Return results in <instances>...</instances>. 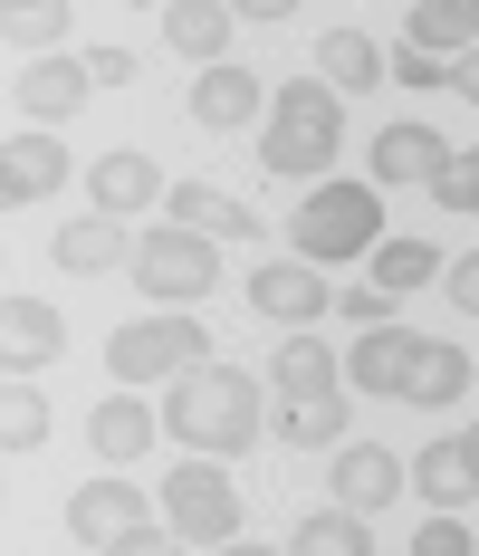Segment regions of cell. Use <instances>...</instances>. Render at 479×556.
Instances as JSON below:
<instances>
[{
  "label": "cell",
  "mask_w": 479,
  "mask_h": 556,
  "mask_svg": "<svg viewBox=\"0 0 479 556\" xmlns=\"http://www.w3.org/2000/svg\"><path fill=\"white\" fill-rule=\"evenodd\" d=\"M288 240H298V260H355L383 240V192L374 182H317V202H298Z\"/></svg>",
  "instance_id": "cell-3"
},
{
  "label": "cell",
  "mask_w": 479,
  "mask_h": 556,
  "mask_svg": "<svg viewBox=\"0 0 479 556\" xmlns=\"http://www.w3.org/2000/svg\"><path fill=\"white\" fill-rule=\"evenodd\" d=\"M135 288L163 298V307H192V298H212L220 288V260L202 230H144L135 240Z\"/></svg>",
  "instance_id": "cell-7"
},
{
  "label": "cell",
  "mask_w": 479,
  "mask_h": 556,
  "mask_svg": "<svg viewBox=\"0 0 479 556\" xmlns=\"http://www.w3.org/2000/svg\"><path fill=\"white\" fill-rule=\"evenodd\" d=\"M441 288H451V307H461V317H479V250H470V260H451Z\"/></svg>",
  "instance_id": "cell-34"
},
{
  "label": "cell",
  "mask_w": 479,
  "mask_h": 556,
  "mask_svg": "<svg viewBox=\"0 0 479 556\" xmlns=\"http://www.w3.org/2000/svg\"><path fill=\"white\" fill-rule=\"evenodd\" d=\"M87 432H97V451H106V460H135V451L154 442L163 422H154V413H144V403H135V393H106V403H97V422H87Z\"/></svg>",
  "instance_id": "cell-26"
},
{
  "label": "cell",
  "mask_w": 479,
  "mask_h": 556,
  "mask_svg": "<svg viewBox=\"0 0 479 556\" xmlns=\"http://www.w3.org/2000/svg\"><path fill=\"white\" fill-rule=\"evenodd\" d=\"M0 29H10V49H39V58H58V39H67V0H29V10L10 0V20H0Z\"/></svg>",
  "instance_id": "cell-30"
},
{
  "label": "cell",
  "mask_w": 479,
  "mask_h": 556,
  "mask_svg": "<svg viewBox=\"0 0 479 556\" xmlns=\"http://www.w3.org/2000/svg\"><path fill=\"white\" fill-rule=\"evenodd\" d=\"M260 106H268V87L250 77V67H230V58L192 77V125H212V135H240Z\"/></svg>",
  "instance_id": "cell-13"
},
{
  "label": "cell",
  "mask_w": 479,
  "mask_h": 556,
  "mask_svg": "<svg viewBox=\"0 0 479 556\" xmlns=\"http://www.w3.org/2000/svg\"><path fill=\"white\" fill-rule=\"evenodd\" d=\"M461 393H470V355H461V345H441V336H423V355H413V384H403V403L441 413V403H461Z\"/></svg>",
  "instance_id": "cell-22"
},
{
  "label": "cell",
  "mask_w": 479,
  "mask_h": 556,
  "mask_svg": "<svg viewBox=\"0 0 479 556\" xmlns=\"http://www.w3.org/2000/svg\"><path fill=\"white\" fill-rule=\"evenodd\" d=\"M58 345H67V327H58L49 298H10V307H0V365H10V375L58 365Z\"/></svg>",
  "instance_id": "cell-12"
},
{
  "label": "cell",
  "mask_w": 479,
  "mask_h": 556,
  "mask_svg": "<svg viewBox=\"0 0 479 556\" xmlns=\"http://www.w3.org/2000/svg\"><path fill=\"white\" fill-rule=\"evenodd\" d=\"M441 164H451V144L431 135V125H383L374 135V192H413V182H441Z\"/></svg>",
  "instance_id": "cell-9"
},
{
  "label": "cell",
  "mask_w": 479,
  "mask_h": 556,
  "mask_svg": "<svg viewBox=\"0 0 479 556\" xmlns=\"http://www.w3.org/2000/svg\"><path fill=\"white\" fill-rule=\"evenodd\" d=\"M250 307L278 317V327H307V317L336 307V288L317 278V260H268V269H250Z\"/></svg>",
  "instance_id": "cell-8"
},
{
  "label": "cell",
  "mask_w": 479,
  "mask_h": 556,
  "mask_svg": "<svg viewBox=\"0 0 479 556\" xmlns=\"http://www.w3.org/2000/svg\"><path fill=\"white\" fill-rule=\"evenodd\" d=\"M268 384L288 393V403H307V393H336V355H326L317 336H288V345L268 355Z\"/></svg>",
  "instance_id": "cell-24"
},
{
  "label": "cell",
  "mask_w": 479,
  "mask_h": 556,
  "mask_svg": "<svg viewBox=\"0 0 479 556\" xmlns=\"http://www.w3.org/2000/svg\"><path fill=\"white\" fill-rule=\"evenodd\" d=\"M336 307H345L355 327H383V317H393V288H336Z\"/></svg>",
  "instance_id": "cell-33"
},
{
  "label": "cell",
  "mask_w": 479,
  "mask_h": 556,
  "mask_svg": "<svg viewBox=\"0 0 479 556\" xmlns=\"http://www.w3.org/2000/svg\"><path fill=\"white\" fill-rule=\"evenodd\" d=\"M163 528L182 538V547H230L240 538V490H230V470H220L212 451H192L173 480H163Z\"/></svg>",
  "instance_id": "cell-4"
},
{
  "label": "cell",
  "mask_w": 479,
  "mask_h": 556,
  "mask_svg": "<svg viewBox=\"0 0 479 556\" xmlns=\"http://www.w3.org/2000/svg\"><path fill=\"white\" fill-rule=\"evenodd\" d=\"M278 442L336 451V442H345V393H307V403H288V413H278Z\"/></svg>",
  "instance_id": "cell-27"
},
{
  "label": "cell",
  "mask_w": 479,
  "mask_h": 556,
  "mask_svg": "<svg viewBox=\"0 0 479 556\" xmlns=\"http://www.w3.org/2000/svg\"><path fill=\"white\" fill-rule=\"evenodd\" d=\"M163 39L182 58H202V67H220V49L240 39V10H220V0H173V10H163Z\"/></svg>",
  "instance_id": "cell-18"
},
{
  "label": "cell",
  "mask_w": 479,
  "mask_h": 556,
  "mask_svg": "<svg viewBox=\"0 0 479 556\" xmlns=\"http://www.w3.org/2000/svg\"><path fill=\"white\" fill-rule=\"evenodd\" d=\"M451 97H461V106H479V49L461 58V67H451Z\"/></svg>",
  "instance_id": "cell-36"
},
{
  "label": "cell",
  "mask_w": 479,
  "mask_h": 556,
  "mask_svg": "<svg viewBox=\"0 0 479 556\" xmlns=\"http://www.w3.org/2000/svg\"><path fill=\"white\" fill-rule=\"evenodd\" d=\"M58 182H67V144H58L49 125L10 135V154H0V202H49Z\"/></svg>",
  "instance_id": "cell-11"
},
{
  "label": "cell",
  "mask_w": 479,
  "mask_h": 556,
  "mask_svg": "<svg viewBox=\"0 0 479 556\" xmlns=\"http://www.w3.org/2000/svg\"><path fill=\"white\" fill-rule=\"evenodd\" d=\"M413 355H423V336L365 327V336H355V355H345V375H355L365 393H393V403H403V384H413Z\"/></svg>",
  "instance_id": "cell-17"
},
{
  "label": "cell",
  "mask_w": 479,
  "mask_h": 556,
  "mask_svg": "<svg viewBox=\"0 0 479 556\" xmlns=\"http://www.w3.org/2000/svg\"><path fill=\"white\" fill-rule=\"evenodd\" d=\"M470 451H479V422H470Z\"/></svg>",
  "instance_id": "cell-37"
},
{
  "label": "cell",
  "mask_w": 479,
  "mask_h": 556,
  "mask_svg": "<svg viewBox=\"0 0 479 556\" xmlns=\"http://www.w3.org/2000/svg\"><path fill=\"white\" fill-rule=\"evenodd\" d=\"M87 192H97V212H144V202H163V173L154 154H97V173H87Z\"/></svg>",
  "instance_id": "cell-20"
},
{
  "label": "cell",
  "mask_w": 479,
  "mask_h": 556,
  "mask_svg": "<svg viewBox=\"0 0 479 556\" xmlns=\"http://www.w3.org/2000/svg\"><path fill=\"white\" fill-rule=\"evenodd\" d=\"M173 230H202V240H250V202H230L220 182H173Z\"/></svg>",
  "instance_id": "cell-19"
},
{
  "label": "cell",
  "mask_w": 479,
  "mask_h": 556,
  "mask_svg": "<svg viewBox=\"0 0 479 556\" xmlns=\"http://www.w3.org/2000/svg\"><path fill=\"white\" fill-rule=\"evenodd\" d=\"M413 490H423L431 508H479V451H470V432H441V442L413 451Z\"/></svg>",
  "instance_id": "cell-10"
},
{
  "label": "cell",
  "mask_w": 479,
  "mask_h": 556,
  "mask_svg": "<svg viewBox=\"0 0 479 556\" xmlns=\"http://www.w3.org/2000/svg\"><path fill=\"white\" fill-rule=\"evenodd\" d=\"M403 480H413V470H403L383 442H336V500L345 508H393Z\"/></svg>",
  "instance_id": "cell-14"
},
{
  "label": "cell",
  "mask_w": 479,
  "mask_h": 556,
  "mask_svg": "<svg viewBox=\"0 0 479 556\" xmlns=\"http://www.w3.org/2000/svg\"><path fill=\"white\" fill-rule=\"evenodd\" d=\"M431 269H441V250H431V240H374V288L413 298V288H423Z\"/></svg>",
  "instance_id": "cell-28"
},
{
  "label": "cell",
  "mask_w": 479,
  "mask_h": 556,
  "mask_svg": "<svg viewBox=\"0 0 479 556\" xmlns=\"http://www.w3.org/2000/svg\"><path fill=\"white\" fill-rule=\"evenodd\" d=\"M49 260H58V269H77V278H106V269H135V240L115 230V212H87V222H67L49 240Z\"/></svg>",
  "instance_id": "cell-15"
},
{
  "label": "cell",
  "mask_w": 479,
  "mask_h": 556,
  "mask_svg": "<svg viewBox=\"0 0 479 556\" xmlns=\"http://www.w3.org/2000/svg\"><path fill=\"white\" fill-rule=\"evenodd\" d=\"M67 538H77V547H125V556H163V547H182L163 518H144V500H135L125 480H87V490L67 500Z\"/></svg>",
  "instance_id": "cell-6"
},
{
  "label": "cell",
  "mask_w": 479,
  "mask_h": 556,
  "mask_svg": "<svg viewBox=\"0 0 479 556\" xmlns=\"http://www.w3.org/2000/svg\"><path fill=\"white\" fill-rule=\"evenodd\" d=\"M0 442H10V451L49 442V403H39V384H20V375H10V393H0Z\"/></svg>",
  "instance_id": "cell-29"
},
{
  "label": "cell",
  "mask_w": 479,
  "mask_h": 556,
  "mask_svg": "<svg viewBox=\"0 0 479 556\" xmlns=\"http://www.w3.org/2000/svg\"><path fill=\"white\" fill-rule=\"evenodd\" d=\"M413 556H470V528L461 518H431V528H413Z\"/></svg>",
  "instance_id": "cell-32"
},
{
  "label": "cell",
  "mask_w": 479,
  "mask_h": 556,
  "mask_svg": "<svg viewBox=\"0 0 479 556\" xmlns=\"http://www.w3.org/2000/svg\"><path fill=\"white\" fill-rule=\"evenodd\" d=\"M87 87H97V77H87L77 58H29V67H20V115H29V125H58V115L87 106Z\"/></svg>",
  "instance_id": "cell-16"
},
{
  "label": "cell",
  "mask_w": 479,
  "mask_h": 556,
  "mask_svg": "<svg viewBox=\"0 0 479 556\" xmlns=\"http://www.w3.org/2000/svg\"><path fill=\"white\" fill-rule=\"evenodd\" d=\"M288 547H298V556H365V547H374V528H365V508L336 500V508H307Z\"/></svg>",
  "instance_id": "cell-23"
},
{
  "label": "cell",
  "mask_w": 479,
  "mask_h": 556,
  "mask_svg": "<svg viewBox=\"0 0 479 556\" xmlns=\"http://www.w3.org/2000/svg\"><path fill=\"white\" fill-rule=\"evenodd\" d=\"M413 49L441 58V67H461L479 49V0H431V10H413Z\"/></svg>",
  "instance_id": "cell-21"
},
{
  "label": "cell",
  "mask_w": 479,
  "mask_h": 556,
  "mask_svg": "<svg viewBox=\"0 0 479 556\" xmlns=\"http://www.w3.org/2000/svg\"><path fill=\"white\" fill-rule=\"evenodd\" d=\"M336 87L326 77H288L268 87V135H260V164L288 173V182H336Z\"/></svg>",
  "instance_id": "cell-2"
},
{
  "label": "cell",
  "mask_w": 479,
  "mask_h": 556,
  "mask_svg": "<svg viewBox=\"0 0 479 556\" xmlns=\"http://www.w3.org/2000/svg\"><path fill=\"white\" fill-rule=\"evenodd\" d=\"M106 365H115V384H173V375L212 365V336L192 317H135V327L106 336Z\"/></svg>",
  "instance_id": "cell-5"
},
{
  "label": "cell",
  "mask_w": 479,
  "mask_h": 556,
  "mask_svg": "<svg viewBox=\"0 0 479 556\" xmlns=\"http://www.w3.org/2000/svg\"><path fill=\"white\" fill-rule=\"evenodd\" d=\"M163 432H173L182 451H212V460H230V451L260 442V384H250L240 365H192V375H173Z\"/></svg>",
  "instance_id": "cell-1"
},
{
  "label": "cell",
  "mask_w": 479,
  "mask_h": 556,
  "mask_svg": "<svg viewBox=\"0 0 479 556\" xmlns=\"http://www.w3.org/2000/svg\"><path fill=\"white\" fill-rule=\"evenodd\" d=\"M431 202H441V212H479V154H451L441 182H431Z\"/></svg>",
  "instance_id": "cell-31"
},
{
  "label": "cell",
  "mask_w": 479,
  "mask_h": 556,
  "mask_svg": "<svg viewBox=\"0 0 479 556\" xmlns=\"http://www.w3.org/2000/svg\"><path fill=\"white\" fill-rule=\"evenodd\" d=\"M317 77L336 87V97H365L374 77H383V58H374L365 29H326V58H317Z\"/></svg>",
  "instance_id": "cell-25"
},
{
  "label": "cell",
  "mask_w": 479,
  "mask_h": 556,
  "mask_svg": "<svg viewBox=\"0 0 479 556\" xmlns=\"http://www.w3.org/2000/svg\"><path fill=\"white\" fill-rule=\"evenodd\" d=\"M403 87H451V67H441V58H423V49H403Z\"/></svg>",
  "instance_id": "cell-35"
}]
</instances>
